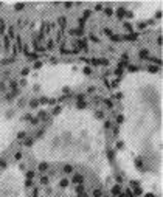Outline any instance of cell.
I'll use <instances>...</instances> for the list:
<instances>
[{"mask_svg": "<svg viewBox=\"0 0 163 197\" xmlns=\"http://www.w3.org/2000/svg\"><path fill=\"white\" fill-rule=\"evenodd\" d=\"M123 124L121 140L127 158L124 171L134 172L137 160L149 165L154 177L162 169V78L157 73H131L121 82Z\"/></svg>", "mask_w": 163, "mask_h": 197, "instance_id": "6da1fadb", "label": "cell"}, {"mask_svg": "<svg viewBox=\"0 0 163 197\" xmlns=\"http://www.w3.org/2000/svg\"><path fill=\"white\" fill-rule=\"evenodd\" d=\"M31 151L39 162L86 165L103 179L110 174L103 124L89 110L67 109L61 112L34 141Z\"/></svg>", "mask_w": 163, "mask_h": 197, "instance_id": "7a4b0ae2", "label": "cell"}, {"mask_svg": "<svg viewBox=\"0 0 163 197\" xmlns=\"http://www.w3.org/2000/svg\"><path fill=\"white\" fill-rule=\"evenodd\" d=\"M30 84L44 95H54L64 89L76 87L84 81V73L75 64L44 65L28 76Z\"/></svg>", "mask_w": 163, "mask_h": 197, "instance_id": "3957f363", "label": "cell"}, {"mask_svg": "<svg viewBox=\"0 0 163 197\" xmlns=\"http://www.w3.org/2000/svg\"><path fill=\"white\" fill-rule=\"evenodd\" d=\"M0 197H26L25 174L20 166L9 165L0 172Z\"/></svg>", "mask_w": 163, "mask_h": 197, "instance_id": "277c9868", "label": "cell"}, {"mask_svg": "<svg viewBox=\"0 0 163 197\" xmlns=\"http://www.w3.org/2000/svg\"><path fill=\"white\" fill-rule=\"evenodd\" d=\"M19 130L20 126L17 118H14L9 113L0 112V152L9 148V144L16 140Z\"/></svg>", "mask_w": 163, "mask_h": 197, "instance_id": "5b68a950", "label": "cell"}]
</instances>
